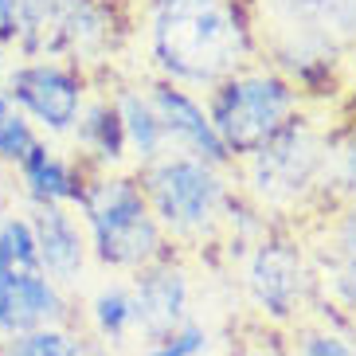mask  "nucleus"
Returning <instances> with one entry per match:
<instances>
[{
	"instance_id": "nucleus-1",
	"label": "nucleus",
	"mask_w": 356,
	"mask_h": 356,
	"mask_svg": "<svg viewBox=\"0 0 356 356\" xmlns=\"http://www.w3.org/2000/svg\"><path fill=\"white\" fill-rule=\"evenodd\" d=\"M153 79L184 90H211L254 63L259 40L239 0H180L145 12Z\"/></svg>"
},
{
	"instance_id": "nucleus-2",
	"label": "nucleus",
	"mask_w": 356,
	"mask_h": 356,
	"mask_svg": "<svg viewBox=\"0 0 356 356\" xmlns=\"http://www.w3.org/2000/svg\"><path fill=\"white\" fill-rule=\"evenodd\" d=\"M137 180L168 247H208L223 239L231 204L239 196L231 168L192 153H165L161 161L137 168Z\"/></svg>"
},
{
	"instance_id": "nucleus-3",
	"label": "nucleus",
	"mask_w": 356,
	"mask_h": 356,
	"mask_svg": "<svg viewBox=\"0 0 356 356\" xmlns=\"http://www.w3.org/2000/svg\"><path fill=\"white\" fill-rule=\"evenodd\" d=\"M74 211L90 243V262L102 270L137 274L168 254V239L149 211L137 172H90Z\"/></svg>"
},
{
	"instance_id": "nucleus-4",
	"label": "nucleus",
	"mask_w": 356,
	"mask_h": 356,
	"mask_svg": "<svg viewBox=\"0 0 356 356\" xmlns=\"http://www.w3.org/2000/svg\"><path fill=\"white\" fill-rule=\"evenodd\" d=\"M329 141L317 122L298 114L282 134H274L259 153L239 161V196L259 208L266 220H286L302 211L309 200L325 196V168H329Z\"/></svg>"
},
{
	"instance_id": "nucleus-5",
	"label": "nucleus",
	"mask_w": 356,
	"mask_h": 356,
	"mask_svg": "<svg viewBox=\"0 0 356 356\" xmlns=\"http://www.w3.org/2000/svg\"><path fill=\"white\" fill-rule=\"evenodd\" d=\"M302 86L286 71L266 63H251L243 71L227 74L220 86H211L204 106L231 165L259 153L274 134H282L293 118L302 114Z\"/></svg>"
},
{
	"instance_id": "nucleus-6",
	"label": "nucleus",
	"mask_w": 356,
	"mask_h": 356,
	"mask_svg": "<svg viewBox=\"0 0 356 356\" xmlns=\"http://www.w3.org/2000/svg\"><path fill=\"white\" fill-rule=\"evenodd\" d=\"M239 278L251 309L270 325H298L317 293L314 262L305 259L302 243H293L278 227L243 247Z\"/></svg>"
},
{
	"instance_id": "nucleus-7",
	"label": "nucleus",
	"mask_w": 356,
	"mask_h": 356,
	"mask_svg": "<svg viewBox=\"0 0 356 356\" xmlns=\"http://www.w3.org/2000/svg\"><path fill=\"white\" fill-rule=\"evenodd\" d=\"M0 83L35 126V134L47 141L71 137L86 98L95 90V79L63 59H16L0 67Z\"/></svg>"
},
{
	"instance_id": "nucleus-8",
	"label": "nucleus",
	"mask_w": 356,
	"mask_h": 356,
	"mask_svg": "<svg viewBox=\"0 0 356 356\" xmlns=\"http://www.w3.org/2000/svg\"><path fill=\"white\" fill-rule=\"evenodd\" d=\"M129 293H134L137 337L141 341L168 337L177 325H184L192 317V274L172 254L129 274Z\"/></svg>"
},
{
	"instance_id": "nucleus-9",
	"label": "nucleus",
	"mask_w": 356,
	"mask_h": 356,
	"mask_svg": "<svg viewBox=\"0 0 356 356\" xmlns=\"http://www.w3.org/2000/svg\"><path fill=\"white\" fill-rule=\"evenodd\" d=\"M145 90H149V102H153V110L161 118L168 153H192V157H204L220 168H235L227 157V149H223V141H220V134H216V126H211L204 98L184 90V86L165 83V79H145Z\"/></svg>"
},
{
	"instance_id": "nucleus-10",
	"label": "nucleus",
	"mask_w": 356,
	"mask_h": 356,
	"mask_svg": "<svg viewBox=\"0 0 356 356\" xmlns=\"http://www.w3.org/2000/svg\"><path fill=\"white\" fill-rule=\"evenodd\" d=\"M35 231L40 270L63 293H79L90 274V243L74 208H24Z\"/></svg>"
},
{
	"instance_id": "nucleus-11",
	"label": "nucleus",
	"mask_w": 356,
	"mask_h": 356,
	"mask_svg": "<svg viewBox=\"0 0 356 356\" xmlns=\"http://www.w3.org/2000/svg\"><path fill=\"white\" fill-rule=\"evenodd\" d=\"M71 321H74V298L59 290L43 270L32 274L0 270V341Z\"/></svg>"
},
{
	"instance_id": "nucleus-12",
	"label": "nucleus",
	"mask_w": 356,
	"mask_h": 356,
	"mask_svg": "<svg viewBox=\"0 0 356 356\" xmlns=\"http://www.w3.org/2000/svg\"><path fill=\"white\" fill-rule=\"evenodd\" d=\"M12 172H16V184H20V196L28 208H74L83 196L86 177H90L71 149H59L47 137H40L32 153Z\"/></svg>"
},
{
	"instance_id": "nucleus-13",
	"label": "nucleus",
	"mask_w": 356,
	"mask_h": 356,
	"mask_svg": "<svg viewBox=\"0 0 356 356\" xmlns=\"http://www.w3.org/2000/svg\"><path fill=\"white\" fill-rule=\"evenodd\" d=\"M71 153L83 161L86 172H134L126 149V129L118 118L114 95L95 86L86 98L83 114L71 129Z\"/></svg>"
},
{
	"instance_id": "nucleus-14",
	"label": "nucleus",
	"mask_w": 356,
	"mask_h": 356,
	"mask_svg": "<svg viewBox=\"0 0 356 356\" xmlns=\"http://www.w3.org/2000/svg\"><path fill=\"white\" fill-rule=\"evenodd\" d=\"M317 290L356 325V204H341L329 223V262L314 266Z\"/></svg>"
},
{
	"instance_id": "nucleus-15",
	"label": "nucleus",
	"mask_w": 356,
	"mask_h": 356,
	"mask_svg": "<svg viewBox=\"0 0 356 356\" xmlns=\"http://www.w3.org/2000/svg\"><path fill=\"white\" fill-rule=\"evenodd\" d=\"M118 106V118H122V129H126V149H129V168H145L153 161H161L168 153L165 129H161V118L149 102L145 83H122L110 90Z\"/></svg>"
},
{
	"instance_id": "nucleus-16",
	"label": "nucleus",
	"mask_w": 356,
	"mask_h": 356,
	"mask_svg": "<svg viewBox=\"0 0 356 356\" xmlns=\"http://www.w3.org/2000/svg\"><path fill=\"white\" fill-rule=\"evenodd\" d=\"M86 329L102 348H118L137 337V309L129 282H102L86 298Z\"/></svg>"
},
{
	"instance_id": "nucleus-17",
	"label": "nucleus",
	"mask_w": 356,
	"mask_h": 356,
	"mask_svg": "<svg viewBox=\"0 0 356 356\" xmlns=\"http://www.w3.org/2000/svg\"><path fill=\"white\" fill-rule=\"evenodd\" d=\"M86 333L74 325H47L0 341V356H86Z\"/></svg>"
},
{
	"instance_id": "nucleus-18",
	"label": "nucleus",
	"mask_w": 356,
	"mask_h": 356,
	"mask_svg": "<svg viewBox=\"0 0 356 356\" xmlns=\"http://www.w3.org/2000/svg\"><path fill=\"white\" fill-rule=\"evenodd\" d=\"M325 196L341 204H356V122L337 129L329 141V168H325Z\"/></svg>"
},
{
	"instance_id": "nucleus-19",
	"label": "nucleus",
	"mask_w": 356,
	"mask_h": 356,
	"mask_svg": "<svg viewBox=\"0 0 356 356\" xmlns=\"http://www.w3.org/2000/svg\"><path fill=\"white\" fill-rule=\"evenodd\" d=\"M0 270H16V274H32L40 270V251H35V231L28 211L12 208L0 223Z\"/></svg>"
},
{
	"instance_id": "nucleus-20",
	"label": "nucleus",
	"mask_w": 356,
	"mask_h": 356,
	"mask_svg": "<svg viewBox=\"0 0 356 356\" xmlns=\"http://www.w3.org/2000/svg\"><path fill=\"white\" fill-rule=\"evenodd\" d=\"M35 141H40L35 126L24 118V110L12 102V95L4 90V83H0V165L16 168L28 153H32Z\"/></svg>"
},
{
	"instance_id": "nucleus-21",
	"label": "nucleus",
	"mask_w": 356,
	"mask_h": 356,
	"mask_svg": "<svg viewBox=\"0 0 356 356\" xmlns=\"http://www.w3.org/2000/svg\"><path fill=\"white\" fill-rule=\"evenodd\" d=\"M216 348V337L204 321L188 317L184 325H177L168 337H157V341H145L141 356H211Z\"/></svg>"
},
{
	"instance_id": "nucleus-22",
	"label": "nucleus",
	"mask_w": 356,
	"mask_h": 356,
	"mask_svg": "<svg viewBox=\"0 0 356 356\" xmlns=\"http://www.w3.org/2000/svg\"><path fill=\"white\" fill-rule=\"evenodd\" d=\"M293 356H356V337L333 325H302L293 333Z\"/></svg>"
},
{
	"instance_id": "nucleus-23",
	"label": "nucleus",
	"mask_w": 356,
	"mask_h": 356,
	"mask_svg": "<svg viewBox=\"0 0 356 356\" xmlns=\"http://www.w3.org/2000/svg\"><path fill=\"white\" fill-rule=\"evenodd\" d=\"M16 47V8L12 0H0V51Z\"/></svg>"
},
{
	"instance_id": "nucleus-24",
	"label": "nucleus",
	"mask_w": 356,
	"mask_h": 356,
	"mask_svg": "<svg viewBox=\"0 0 356 356\" xmlns=\"http://www.w3.org/2000/svg\"><path fill=\"white\" fill-rule=\"evenodd\" d=\"M235 356H282L278 348H270V345H247V348H239Z\"/></svg>"
},
{
	"instance_id": "nucleus-25",
	"label": "nucleus",
	"mask_w": 356,
	"mask_h": 356,
	"mask_svg": "<svg viewBox=\"0 0 356 356\" xmlns=\"http://www.w3.org/2000/svg\"><path fill=\"white\" fill-rule=\"evenodd\" d=\"M141 12H153V8H165V4H180V0H137Z\"/></svg>"
},
{
	"instance_id": "nucleus-26",
	"label": "nucleus",
	"mask_w": 356,
	"mask_h": 356,
	"mask_svg": "<svg viewBox=\"0 0 356 356\" xmlns=\"http://www.w3.org/2000/svg\"><path fill=\"white\" fill-rule=\"evenodd\" d=\"M8 211H12L8 208V196H4V188H0V223H4V216H8Z\"/></svg>"
},
{
	"instance_id": "nucleus-27",
	"label": "nucleus",
	"mask_w": 356,
	"mask_h": 356,
	"mask_svg": "<svg viewBox=\"0 0 356 356\" xmlns=\"http://www.w3.org/2000/svg\"><path fill=\"white\" fill-rule=\"evenodd\" d=\"M353 329H356V325H353Z\"/></svg>"
}]
</instances>
